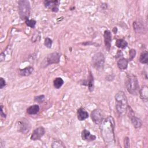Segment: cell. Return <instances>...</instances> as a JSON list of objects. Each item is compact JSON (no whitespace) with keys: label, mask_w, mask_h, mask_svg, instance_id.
<instances>
[{"label":"cell","mask_w":148,"mask_h":148,"mask_svg":"<svg viewBox=\"0 0 148 148\" xmlns=\"http://www.w3.org/2000/svg\"><path fill=\"white\" fill-rule=\"evenodd\" d=\"M125 86L127 91L132 95H137L139 86L138 77L132 74H127L125 82Z\"/></svg>","instance_id":"3"},{"label":"cell","mask_w":148,"mask_h":148,"mask_svg":"<svg viewBox=\"0 0 148 148\" xmlns=\"http://www.w3.org/2000/svg\"><path fill=\"white\" fill-rule=\"evenodd\" d=\"M25 24L28 26V27H31V28H34L35 25H36V20H34V19H29V18H27L25 20Z\"/></svg>","instance_id":"24"},{"label":"cell","mask_w":148,"mask_h":148,"mask_svg":"<svg viewBox=\"0 0 148 148\" xmlns=\"http://www.w3.org/2000/svg\"><path fill=\"white\" fill-rule=\"evenodd\" d=\"M81 138L82 139V140L87 141V142H91V141H93L94 140L96 139L97 137L95 135L91 134L90 133V132L86 130V129H84L82 132H81Z\"/></svg>","instance_id":"14"},{"label":"cell","mask_w":148,"mask_h":148,"mask_svg":"<svg viewBox=\"0 0 148 148\" xmlns=\"http://www.w3.org/2000/svg\"><path fill=\"white\" fill-rule=\"evenodd\" d=\"M89 117V114L87 111L83 108L81 107L77 109V119L82 121L87 119Z\"/></svg>","instance_id":"15"},{"label":"cell","mask_w":148,"mask_h":148,"mask_svg":"<svg viewBox=\"0 0 148 148\" xmlns=\"http://www.w3.org/2000/svg\"><path fill=\"white\" fill-rule=\"evenodd\" d=\"M105 58L103 53L101 52H98L94 54L91 58V65L96 70L98 71H102L105 65Z\"/></svg>","instance_id":"5"},{"label":"cell","mask_w":148,"mask_h":148,"mask_svg":"<svg viewBox=\"0 0 148 148\" xmlns=\"http://www.w3.org/2000/svg\"><path fill=\"white\" fill-rule=\"evenodd\" d=\"M112 31L114 33V34H116L117 33V28L116 27H114L112 29Z\"/></svg>","instance_id":"32"},{"label":"cell","mask_w":148,"mask_h":148,"mask_svg":"<svg viewBox=\"0 0 148 148\" xmlns=\"http://www.w3.org/2000/svg\"><path fill=\"white\" fill-rule=\"evenodd\" d=\"M128 60L126 58L121 57L117 61V65L118 68L121 71L125 70L128 67Z\"/></svg>","instance_id":"16"},{"label":"cell","mask_w":148,"mask_h":148,"mask_svg":"<svg viewBox=\"0 0 148 148\" xmlns=\"http://www.w3.org/2000/svg\"><path fill=\"white\" fill-rule=\"evenodd\" d=\"M139 61L143 64H146L148 62V52L145 50L141 53L139 56Z\"/></svg>","instance_id":"21"},{"label":"cell","mask_w":148,"mask_h":148,"mask_svg":"<svg viewBox=\"0 0 148 148\" xmlns=\"http://www.w3.org/2000/svg\"><path fill=\"white\" fill-rule=\"evenodd\" d=\"M115 45L117 47H118L119 49H124L127 47L128 43L124 39H117L116 41Z\"/></svg>","instance_id":"20"},{"label":"cell","mask_w":148,"mask_h":148,"mask_svg":"<svg viewBox=\"0 0 148 148\" xmlns=\"http://www.w3.org/2000/svg\"><path fill=\"white\" fill-rule=\"evenodd\" d=\"M92 121L97 125H100L104 119V114L101 109H95L93 110L90 114Z\"/></svg>","instance_id":"8"},{"label":"cell","mask_w":148,"mask_h":148,"mask_svg":"<svg viewBox=\"0 0 148 148\" xmlns=\"http://www.w3.org/2000/svg\"><path fill=\"white\" fill-rule=\"evenodd\" d=\"M82 84L87 86L90 92H92L94 91V76L92 74V72L90 71L89 72V75L87 79L83 80V82H82Z\"/></svg>","instance_id":"12"},{"label":"cell","mask_w":148,"mask_h":148,"mask_svg":"<svg viewBox=\"0 0 148 148\" xmlns=\"http://www.w3.org/2000/svg\"><path fill=\"white\" fill-rule=\"evenodd\" d=\"M18 13L20 18L24 21L26 19L29 18L31 12L29 2L26 0H21L18 1Z\"/></svg>","instance_id":"4"},{"label":"cell","mask_w":148,"mask_h":148,"mask_svg":"<svg viewBox=\"0 0 148 148\" xmlns=\"http://www.w3.org/2000/svg\"><path fill=\"white\" fill-rule=\"evenodd\" d=\"M115 121L113 117L111 116L104 118L99 125L101 136L106 144L114 143Z\"/></svg>","instance_id":"1"},{"label":"cell","mask_w":148,"mask_h":148,"mask_svg":"<svg viewBox=\"0 0 148 148\" xmlns=\"http://www.w3.org/2000/svg\"><path fill=\"white\" fill-rule=\"evenodd\" d=\"M34 71V68L32 66H27L23 69H18V73L22 76H28L32 74Z\"/></svg>","instance_id":"18"},{"label":"cell","mask_w":148,"mask_h":148,"mask_svg":"<svg viewBox=\"0 0 148 148\" xmlns=\"http://www.w3.org/2000/svg\"><path fill=\"white\" fill-rule=\"evenodd\" d=\"M116 109L120 116H124L127 112L128 101L125 94L123 91H119L114 96Z\"/></svg>","instance_id":"2"},{"label":"cell","mask_w":148,"mask_h":148,"mask_svg":"<svg viewBox=\"0 0 148 148\" xmlns=\"http://www.w3.org/2000/svg\"><path fill=\"white\" fill-rule=\"evenodd\" d=\"M51 147L53 148H64L65 146L64 145V143L60 139H54L51 142Z\"/></svg>","instance_id":"22"},{"label":"cell","mask_w":148,"mask_h":148,"mask_svg":"<svg viewBox=\"0 0 148 148\" xmlns=\"http://www.w3.org/2000/svg\"><path fill=\"white\" fill-rule=\"evenodd\" d=\"M103 39L104 43L106 47V49L109 51L111 48L112 44V33L109 30H105L103 32Z\"/></svg>","instance_id":"13"},{"label":"cell","mask_w":148,"mask_h":148,"mask_svg":"<svg viewBox=\"0 0 148 148\" xmlns=\"http://www.w3.org/2000/svg\"><path fill=\"white\" fill-rule=\"evenodd\" d=\"M44 6L48 9H50L53 12H58L59 10V5L60 2L58 0H46L43 1Z\"/></svg>","instance_id":"11"},{"label":"cell","mask_w":148,"mask_h":148,"mask_svg":"<svg viewBox=\"0 0 148 148\" xmlns=\"http://www.w3.org/2000/svg\"><path fill=\"white\" fill-rule=\"evenodd\" d=\"M60 58L61 54H60L59 53L53 52L50 53L43 60L42 65H43V68H45L50 65L58 64L60 61Z\"/></svg>","instance_id":"7"},{"label":"cell","mask_w":148,"mask_h":148,"mask_svg":"<svg viewBox=\"0 0 148 148\" xmlns=\"http://www.w3.org/2000/svg\"><path fill=\"white\" fill-rule=\"evenodd\" d=\"M115 56H115V58L116 59H118V58L119 59L120 58L123 57V53H122L121 50H118V51L117 52V53H116V54Z\"/></svg>","instance_id":"30"},{"label":"cell","mask_w":148,"mask_h":148,"mask_svg":"<svg viewBox=\"0 0 148 148\" xmlns=\"http://www.w3.org/2000/svg\"><path fill=\"white\" fill-rule=\"evenodd\" d=\"M6 85V81L3 77L0 78V88L2 89L4 87H5Z\"/></svg>","instance_id":"29"},{"label":"cell","mask_w":148,"mask_h":148,"mask_svg":"<svg viewBox=\"0 0 148 148\" xmlns=\"http://www.w3.org/2000/svg\"><path fill=\"white\" fill-rule=\"evenodd\" d=\"M140 98L144 101H147L148 99V88L147 86L143 85L139 90Z\"/></svg>","instance_id":"17"},{"label":"cell","mask_w":148,"mask_h":148,"mask_svg":"<svg viewBox=\"0 0 148 148\" xmlns=\"http://www.w3.org/2000/svg\"><path fill=\"white\" fill-rule=\"evenodd\" d=\"M52 44H53V40L47 37L44 40V45L48 49H51L52 47Z\"/></svg>","instance_id":"25"},{"label":"cell","mask_w":148,"mask_h":148,"mask_svg":"<svg viewBox=\"0 0 148 148\" xmlns=\"http://www.w3.org/2000/svg\"><path fill=\"white\" fill-rule=\"evenodd\" d=\"M45 129L43 127H38L33 131L30 136V139L34 141L40 140L45 134Z\"/></svg>","instance_id":"10"},{"label":"cell","mask_w":148,"mask_h":148,"mask_svg":"<svg viewBox=\"0 0 148 148\" xmlns=\"http://www.w3.org/2000/svg\"><path fill=\"white\" fill-rule=\"evenodd\" d=\"M127 110H128V117L134 127L135 128H140L142 125V122L140 119L135 115V113L130 106H128Z\"/></svg>","instance_id":"9"},{"label":"cell","mask_w":148,"mask_h":148,"mask_svg":"<svg viewBox=\"0 0 148 148\" xmlns=\"http://www.w3.org/2000/svg\"><path fill=\"white\" fill-rule=\"evenodd\" d=\"M124 147L128 148L130 147V138L128 136H126L124 138Z\"/></svg>","instance_id":"28"},{"label":"cell","mask_w":148,"mask_h":148,"mask_svg":"<svg viewBox=\"0 0 148 148\" xmlns=\"http://www.w3.org/2000/svg\"><path fill=\"white\" fill-rule=\"evenodd\" d=\"M17 131L21 134H26L29 132L31 128V124L26 118H21L16 122Z\"/></svg>","instance_id":"6"},{"label":"cell","mask_w":148,"mask_h":148,"mask_svg":"<svg viewBox=\"0 0 148 148\" xmlns=\"http://www.w3.org/2000/svg\"><path fill=\"white\" fill-rule=\"evenodd\" d=\"M45 99V95L42 94V95H39L35 97L34 101L38 103H42V102H43Z\"/></svg>","instance_id":"27"},{"label":"cell","mask_w":148,"mask_h":148,"mask_svg":"<svg viewBox=\"0 0 148 148\" xmlns=\"http://www.w3.org/2000/svg\"><path fill=\"white\" fill-rule=\"evenodd\" d=\"M39 110H40L39 106L38 105L35 104V105L29 106L27 109V113L30 115H34L38 113L39 112Z\"/></svg>","instance_id":"19"},{"label":"cell","mask_w":148,"mask_h":148,"mask_svg":"<svg viewBox=\"0 0 148 148\" xmlns=\"http://www.w3.org/2000/svg\"><path fill=\"white\" fill-rule=\"evenodd\" d=\"M1 116L4 118H6V114H5L3 113V106L1 105Z\"/></svg>","instance_id":"31"},{"label":"cell","mask_w":148,"mask_h":148,"mask_svg":"<svg viewBox=\"0 0 148 148\" xmlns=\"http://www.w3.org/2000/svg\"><path fill=\"white\" fill-rule=\"evenodd\" d=\"M136 54V50L134 49H131L129 51V58L128 61H131L134 60V58L135 57Z\"/></svg>","instance_id":"26"},{"label":"cell","mask_w":148,"mask_h":148,"mask_svg":"<svg viewBox=\"0 0 148 148\" xmlns=\"http://www.w3.org/2000/svg\"><path fill=\"white\" fill-rule=\"evenodd\" d=\"M64 80L60 77H56L53 80V86L54 88L56 89L60 88L62 87V86L64 84Z\"/></svg>","instance_id":"23"}]
</instances>
